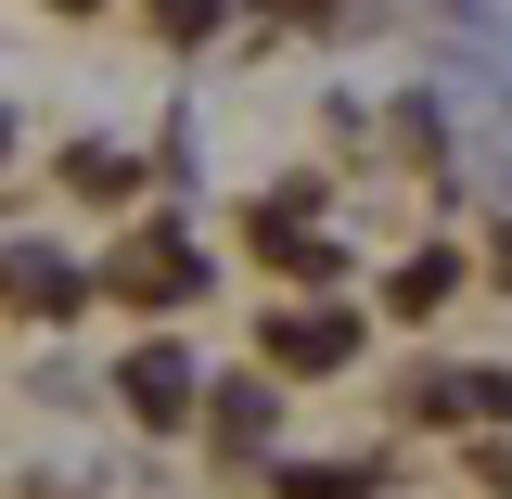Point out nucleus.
<instances>
[{"label":"nucleus","instance_id":"obj_7","mask_svg":"<svg viewBox=\"0 0 512 499\" xmlns=\"http://www.w3.org/2000/svg\"><path fill=\"white\" fill-rule=\"evenodd\" d=\"M282 499H372V474H359V461H295Z\"/></svg>","mask_w":512,"mask_h":499},{"label":"nucleus","instance_id":"obj_4","mask_svg":"<svg viewBox=\"0 0 512 499\" xmlns=\"http://www.w3.org/2000/svg\"><path fill=\"white\" fill-rule=\"evenodd\" d=\"M256 346H269L282 372H359V308H269Z\"/></svg>","mask_w":512,"mask_h":499},{"label":"nucleus","instance_id":"obj_5","mask_svg":"<svg viewBox=\"0 0 512 499\" xmlns=\"http://www.w3.org/2000/svg\"><path fill=\"white\" fill-rule=\"evenodd\" d=\"M192 423L218 436V461H256V448H269V423H282V397H269L256 372H231V384H205V410H192Z\"/></svg>","mask_w":512,"mask_h":499},{"label":"nucleus","instance_id":"obj_9","mask_svg":"<svg viewBox=\"0 0 512 499\" xmlns=\"http://www.w3.org/2000/svg\"><path fill=\"white\" fill-rule=\"evenodd\" d=\"M154 13H167L180 39H205V26H218V0H154Z\"/></svg>","mask_w":512,"mask_h":499},{"label":"nucleus","instance_id":"obj_1","mask_svg":"<svg viewBox=\"0 0 512 499\" xmlns=\"http://www.w3.org/2000/svg\"><path fill=\"white\" fill-rule=\"evenodd\" d=\"M205 282H218V269H205V244H192L180 218H141V231L116 244V269H103V295H116V308H192Z\"/></svg>","mask_w":512,"mask_h":499},{"label":"nucleus","instance_id":"obj_11","mask_svg":"<svg viewBox=\"0 0 512 499\" xmlns=\"http://www.w3.org/2000/svg\"><path fill=\"white\" fill-rule=\"evenodd\" d=\"M0 154H13V116H0Z\"/></svg>","mask_w":512,"mask_h":499},{"label":"nucleus","instance_id":"obj_10","mask_svg":"<svg viewBox=\"0 0 512 499\" xmlns=\"http://www.w3.org/2000/svg\"><path fill=\"white\" fill-rule=\"evenodd\" d=\"M52 13H103V0H52Z\"/></svg>","mask_w":512,"mask_h":499},{"label":"nucleus","instance_id":"obj_2","mask_svg":"<svg viewBox=\"0 0 512 499\" xmlns=\"http://www.w3.org/2000/svg\"><path fill=\"white\" fill-rule=\"evenodd\" d=\"M116 410L141 423V436H180L192 410H205V359H192L180 333H141V346L116 359Z\"/></svg>","mask_w":512,"mask_h":499},{"label":"nucleus","instance_id":"obj_3","mask_svg":"<svg viewBox=\"0 0 512 499\" xmlns=\"http://www.w3.org/2000/svg\"><path fill=\"white\" fill-rule=\"evenodd\" d=\"M90 295H103V269H77L64 244H0V308H13V320H52V333H64Z\"/></svg>","mask_w":512,"mask_h":499},{"label":"nucleus","instance_id":"obj_6","mask_svg":"<svg viewBox=\"0 0 512 499\" xmlns=\"http://www.w3.org/2000/svg\"><path fill=\"white\" fill-rule=\"evenodd\" d=\"M128 180H141V167H128L116 141H64V192H77V205H128Z\"/></svg>","mask_w":512,"mask_h":499},{"label":"nucleus","instance_id":"obj_8","mask_svg":"<svg viewBox=\"0 0 512 499\" xmlns=\"http://www.w3.org/2000/svg\"><path fill=\"white\" fill-rule=\"evenodd\" d=\"M448 269H461V256H410V269H397V308H436V295H448Z\"/></svg>","mask_w":512,"mask_h":499}]
</instances>
